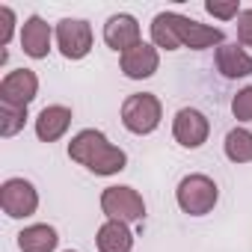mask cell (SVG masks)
Instances as JSON below:
<instances>
[{
  "label": "cell",
  "instance_id": "cell-16",
  "mask_svg": "<svg viewBox=\"0 0 252 252\" xmlns=\"http://www.w3.org/2000/svg\"><path fill=\"white\" fill-rule=\"evenodd\" d=\"M60 243V234L48 222H33L18 231V249L21 252H54Z\"/></svg>",
  "mask_w": 252,
  "mask_h": 252
},
{
  "label": "cell",
  "instance_id": "cell-20",
  "mask_svg": "<svg viewBox=\"0 0 252 252\" xmlns=\"http://www.w3.org/2000/svg\"><path fill=\"white\" fill-rule=\"evenodd\" d=\"M205 12L214 15V18H220V21H231V18H237L243 9H240L237 0H208V3H205Z\"/></svg>",
  "mask_w": 252,
  "mask_h": 252
},
{
  "label": "cell",
  "instance_id": "cell-24",
  "mask_svg": "<svg viewBox=\"0 0 252 252\" xmlns=\"http://www.w3.org/2000/svg\"><path fill=\"white\" fill-rule=\"evenodd\" d=\"M65 252H77V249H65Z\"/></svg>",
  "mask_w": 252,
  "mask_h": 252
},
{
  "label": "cell",
  "instance_id": "cell-14",
  "mask_svg": "<svg viewBox=\"0 0 252 252\" xmlns=\"http://www.w3.org/2000/svg\"><path fill=\"white\" fill-rule=\"evenodd\" d=\"M214 63H217V71L225 77V80H240V77H249L252 74V54L243 51L237 42L234 45H220L217 54H214Z\"/></svg>",
  "mask_w": 252,
  "mask_h": 252
},
{
  "label": "cell",
  "instance_id": "cell-4",
  "mask_svg": "<svg viewBox=\"0 0 252 252\" xmlns=\"http://www.w3.org/2000/svg\"><path fill=\"white\" fill-rule=\"evenodd\" d=\"M101 211H104L107 220H119V222H140V220H146V202L128 184L104 187V193H101Z\"/></svg>",
  "mask_w": 252,
  "mask_h": 252
},
{
  "label": "cell",
  "instance_id": "cell-23",
  "mask_svg": "<svg viewBox=\"0 0 252 252\" xmlns=\"http://www.w3.org/2000/svg\"><path fill=\"white\" fill-rule=\"evenodd\" d=\"M237 42L243 48H252V9H243L237 15Z\"/></svg>",
  "mask_w": 252,
  "mask_h": 252
},
{
  "label": "cell",
  "instance_id": "cell-6",
  "mask_svg": "<svg viewBox=\"0 0 252 252\" xmlns=\"http://www.w3.org/2000/svg\"><path fill=\"white\" fill-rule=\"evenodd\" d=\"M166 18H169V24H172L175 36H178L181 48L205 51V48H214V45H217V48H220V45H225V33H222L220 27L199 24V21H193V18L181 15V12H166Z\"/></svg>",
  "mask_w": 252,
  "mask_h": 252
},
{
  "label": "cell",
  "instance_id": "cell-9",
  "mask_svg": "<svg viewBox=\"0 0 252 252\" xmlns=\"http://www.w3.org/2000/svg\"><path fill=\"white\" fill-rule=\"evenodd\" d=\"M39 95V77L33 68H15L0 80V104L30 107Z\"/></svg>",
  "mask_w": 252,
  "mask_h": 252
},
{
  "label": "cell",
  "instance_id": "cell-10",
  "mask_svg": "<svg viewBox=\"0 0 252 252\" xmlns=\"http://www.w3.org/2000/svg\"><path fill=\"white\" fill-rule=\"evenodd\" d=\"M104 42H107V48H113V51L122 57L125 51H131V48H137V45L143 42L140 21H137L134 15H128V12L110 15L107 24H104Z\"/></svg>",
  "mask_w": 252,
  "mask_h": 252
},
{
  "label": "cell",
  "instance_id": "cell-19",
  "mask_svg": "<svg viewBox=\"0 0 252 252\" xmlns=\"http://www.w3.org/2000/svg\"><path fill=\"white\" fill-rule=\"evenodd\" d=\"M27 122V107H12V104H0V137H15L24 131Z\"/></svg>",
  "mask_w": 252,
  "mask_h": 252
},
{
  "label": "cell",
  "instance_id": "cell-18",
  "mask_svg": "<svg viewBox=\"0 0 252 252\" xmlns=\"http://www.w3.org/2000/svg\"><path fill=\"white\" fill-rule=\"evenodd\" d=\"M152 45L160 51H178L181 48V42H178V36H175V30H172V24H169V18H166V12H158L155 18H152Z\"/></svg>",
  "mask_w": 252,
  "mask_h": 252
},
{
  "label": "cell",
  "instance_id": "cell-11",
  "mask_svg": "<svg viewBox=\"0 0 252 252\" xmlns=\"http://www.w3.org/2000/svg\"><path fill=\"white\" fill-rule=\"evenodd\" d=\"M119 65H122V74L128 80H149L160 68V51L152 42H140L137 48L125 51L119 57Z\"/></svg>",
  "mask_w": 252,
  "mask_h": 252
},
{
  "label": "cell",
  "instance_id": "cell-15",
  "mask_svg": "<svg viewBox=\"0 0 252 252\" xmlns=\"http://www.w3.org/2000/svg\"><path fill=\"white\" fill-rule=\"evenodd\" d=\"M95 246H98V252H131L134 249V231L128 228V222L107 220L95 234Z\"/></svg>",
  "mask_w": 252,
  "mask_h": 252
},
{
  "label": "cell",
  "instance_id": "cell-7",
  "mask_svg": "<svg viewBox=\"0 0 252 252\" xmlns=\"http://www.w3.org/2000/svg\"><path fill=\"white\" fill-rule=\"evenodd\" d=\"M54 39H57L60 54L71 63L89 57V51H92V27L83 18H63L54 27Z\"/></svg>",
  "mask_w": 252,
  "mask_h": 252
},
{
  "label": "cell",
  "instance_id": "cell-2",
  "mask_svg": "<svg viewBox=\"0 0 252 252\" xmlns=\"http://www.w3.org/2000/svg\"><path fill=\"white\" fill-rule=\"evenodd\" d=\"M175 202L178 208L187 214V217H205L217 208L220 202V187L211 175H202V172H193V175H184L175 187Z\"/></svg>",
  "mask_w": 252,
  "mask_h": 252
},
{
  "label": "cell",
  "instance_id": "cell-17",
  "mask_svg": "<svg viewBox=\"0 0 252 252\" xmlns=\"http://www.w3.org/2000/svg\"><path fill=\"white\" fill-rule=\"evenodd\" d=\"M225 158L231 163H252V131L249 128H231L225 134Z\"/></svg>",
  "mask_w": 252,
  "mask_h": 252
},
{
  "label": "cell",
  "instance_id": "cell-13",
  "mask_svg": "<svg viewBox=\"0 0 252 252\" xmlns=\"http://www.w3.org/2000/svg\"><path fill=\"white\" fill-rule=\"evenodd\" d=\"M71 119H74L71 107H65V104H48V107H42V113L36 116V137L42 143L63 140L68 134V128H71Z\"/></svg>",
  "mask_w": 252,
  "mask_h": 252
},
{
  "label": "cell",
  "instance_id": "cell-8",
  "mask_svg": "<svg viewBox=\"0 0 252 252\" xmlns=\"http://www.w3.org/2000/svg\"><path fill=\"white\" fill-rule=\"evenodd\" d=\"M211 134V122L196 107H181L172 116V137L181 149H202Z\"/></svg>",
  "mask_w": 252,
  "mask_h": 252
},
{
  "label": "cell",
  "instance_id": "cell-1",
  "mask_svg": "<svg viewBox=\"0 0 252 252\" xmlns=\"http://www.w3.org/2000/svg\"><path fill=\"white\" fill-rule=\"evenodd\" d=\"M68 158L80 166H86L92 175H119L125 166H128V155L125 149L113 146L107 140L104 131L98 128H83L80 134L71 137L68 143Z\"/></svg>",
  "mask_w": 252,
  "mask_h": 252
},
{
  "label": "cell",
  "instance_id": "cell-22",
  "mask_svg": "<svg viewBox=\"0 0 252 252\" xmlns=\"http://www.w3.org/2000/svg\"><path fill=\"white\" fill-rule=\"evenodd\" d=\"M15 9L12 6H0V48H6L12 42V33H15Z\"/></svg>",
  "mask_w": 252,
  "mask_h": 252
},
{
  "label": "cell",
  "instance_id": "cell-21",
  "mask_svg": "<svg viewBox=\"0 0 252 252\" xmlns=\"http://www.w3.org/2000/svg\"><path fill=\"white\" fill-rule=\"evenodd\" d=\"M231 116L237 122H252V86H243L231 98Z\"/></svg>",
  "mask_w": 252,
  "mask_h": 252
},
{
  "label": "cell",
  "instance_id": "cell-5",
  "mask_svg": "<svg viewBox=\"0 0 252 252\" xmlns=\"http://www.w3.org/2000/svg\"><path fill=\"white\" fill-rule=\"evenodd\" d=\"M0 208L12 220H27L39 211V190L27 178H6L0 184Z\"/></svg>",
  "mask_w": 252,
  "mask_h": 252
},
{
  "label": "cell",
  "instance_id": "cell-3",
  "mask_svg": "<svg viewBox=\"0 0 252 252\" xmlns=\"http://www.w3.org/2000/svg\"><path fill=\"white\" fill-rule=\"evenodd\" d=\"M163 104L155 92H134L122 101V125L137 137H149L160 128Z\"/></svg>",
  "mask_w": 252,
  "mask_h": 252
},
{
  "label": "cell",
  "instance_id": "cell-12",
  "mask_svg": "<svg viewBox=\"0 0 252 252\" xmlns=\"http://www.w3.org/2000/svg\"><path fill=\"white\" fill-rule=\"evenodd\" d=\"M21 39V51L30 60H45L51 54V42H54V27L42 18V15H30L18 33Z\"/></svg>",
  "mask_w": 252,
  "mask_h": 252
}]
</instances>
